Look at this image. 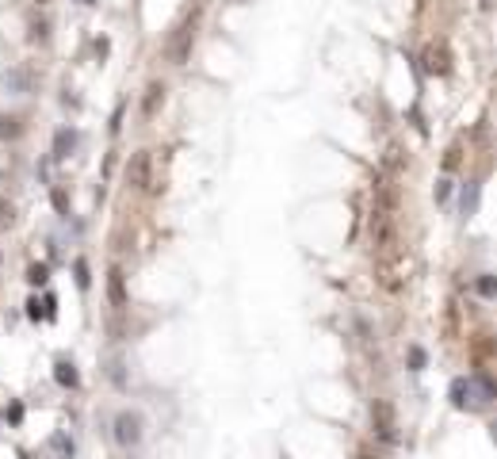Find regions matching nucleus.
<instances>
[{"label": "nucleus", "instance_id": "19", "mask_svg": "<svg viewBox=\"0 0 497 459\" xmlns=\"http://www.w3.org/2000/svg\"><path fill=\"white\" fill-rule=\"evenodd\" d=\"M35 4H39V8H42V4H50V0H35Z\"/></svg>", "mask_w": 497, "mask_h": 459}, {"label": "nucleus", "instance_id": "17", "mask_svg": "<svg viewBox=\"0 0 497 459\" xmlns=\"http://www.w3.org/2000/svg\"><path fill=\"white\" fill-rule=\"evenodd\" d=\"M478 291H482V295H493V279L482 276V279H478Z\"/></svg>", "mask_w": 497, "mask_h": 459}, {"label": "nucleus", "instance_id": "16", "mask_svg": "<svg viewBox=\"0 0 497 459\" xmlns=\"http://www.w3.org/2000/svg\"><path fill=\"white\" fill-rule=\"evenodd\" d=\"M77 284L88 287V265H84V260H77Z\"/></svg>", "mask_w": 497, "mask_h": 459}, {"label": "nucleus", "instance_id": "20", "mask_svg": "<svg viewBox=\"0 0 497 459\" xmlns=\"http://www.w3.org/2000/svg\"><path fill=\"white\" fill-rule=\"evenodd\" d=\"M81 4H92V0H81Z\"/></svg>", "mask_w": 497, "mask_h": 459}, {"label": "nucleus", "instance_id": "8", "mask_svg": "<svg viewBox=\"0 0 497 459\" xmlns=\"http://www.w3.org/2000/svg\"><path fill=\"white\" fill-rule=\"evenodd\" d=\"M27 39H31L35 46H46V42H50V23H46L42 16H35L31 27H27Z\"/></svg>", "mask_w": 497, "mask_h": 459}, {"label": "nucleus", "instance_id": "5", "mask_svg": "<svg viewBox=\"0 0 497 459\" xmlns=\"http://www.w3.org/2000/svg\"><path fill=\"white\" fill-rule=\"evenodd\" d=\"M107 303L115 306V310H127V303H130V298H127V276H123V268H119V265L107 272Z\"/></svg>", "mask_w": 497, "mask_h": 459}, {"label": "nucleus", "instance_id": "15", "mask_svg": "<svg viewBox=\"0 0 497 459\" xmlns=\"http://www.w3.org/2000/svg\"><path fill=\"white\" fill-rule=\"evenodd\" d=\"M54 207H58L62 214H69V199H65V192H54Z\"/></svg>", "mask_w": 497, "mask_h": 459}, {"label": "nucleus", "instance_id": "21", "mask_svg": "<svg viewBox=\"0 0 497 459\" xmlns=\"http://www.w3.org/2000/svg\"><path fill=\"white\" fill-rule=\"evenodd\" d=\"M0 265H4V257H0Z\"/></svg>", "mask_w": 497, "mask_h": 459}, {"label": "nucleus", "instance_id": "9", "mask_svg": "<svg viewBox=\"0 0 497 459\" xmlns=\"http://www.w3.org/2000/svg\"><path fill=\"white\" fill-rule=\"evenodd\" d=\"M73 146H77V134H73V130H58V138H54V157H69Z\"/></svg>", "mask_w": 497, "mask_h": 459}, {"label": "nucleus", "instance_id": "18", "mask_svg": "<svg viewBox=\"0 0 497 459\" xmlns=\"http://www.w3.org/2000/svg\"><path fill=\"white\" fill-rule=\"evenodd\" d=\"M27 314H31L35 322H39V318H42V310H39V298H31V303H27Z\"/></svg>", "mask_w": 497, "mask_h": 459}, {"label": "nucleus", "instance_id": "14", "mask_svg": "<svg viewBox=\"0 0 497 459\" xmlns=\"http://www.w3.org/2000/svg\"><path fill=\"white\" fill-rule=\"evenodd\" d=\"M46 276H50V268H46V265H31V268H27V284H35V287H42Z\"/></svg>", "mask_w": 497, "mask_h": 459}, {"label": "nucleus", "instance_id": "2", "mask_svg": "<svg viewBox=\"0 0 497 459\" xmlns=\"http://www.w3.org/2000/svg\"><path fill=\"white\" fill-rule=\"evenodd\" d=\"M421 69L428 77H448L452 73V50H448V42H428L425 54H421Z\"/></svg>", "mask_w": 497, "mask_h": 459}, {"label": "nucleus", "instance_id": "1", "mask_svg": "<svg viewBox=\"0 0 497 459\" xmlns=\"http://www.w3.org/2000/svg\"><path fill=\"white\" fill-rule=\"evenodd\" d=\"M371 429L382 444H398V414L387 398H375L371 402Z\"/></svg>", "mask_w": 497, "mask_h": 459}, {"label": "nucleus", "instance_id": "11", "mask_svg": "<svg viewBox=\"0 0 497 459\" xmlns=\"http://www.w3.org/2000/svg\"><path fill=\"white\" fill-rule=\"evenodd\" d=\"M20 115H0V138H20Z\"/></svg>", "mask_w": 497, "mask_h": 459}, {"label": "nucleus", "instance_id": "4", "mask_svg": "<svg viewBox=\"0 0 497 459\" xmlns=\"http://www.w3.org/2000/svg\"><path fill=\"white\" fill-rule=\"evenodd\" d=\"M115 440L123 448H134L138 440H142V417L130 414V409H123V414L115 417Z\"/></svg>", "mask_w": 497, "mask_h": 459}, {"label": "nucleus", "instance_id": "10", "mask_svg": "<svg viewBox=\"0 0 497 459\" xmlns=\"http://www.w3.org/2000/svg\"><path fill=\"white\" fill-rule=\"evenodd\" d=\"M54 379H58L62 387H77V368H73L69 360H58V368H54Z\"/></svg>", "mask_w": 497, "mask_h": 459}, {"label": "nucleus", "instance_id": "7", "mask_svg": "<svg viewBox=\"0 0 497 459\" xmlns=\"http://www.w3.org/2000/svg\"><path fill=\"white\" fill-rule=\"evenodd\" d=\"M161 104H165V84H161V81H149V88H146V104H142L146 119H153L157 111H161Z\"/></svg>", "mask_w": 497, "mask_h": 459}, {"label": "nucleus", "instance_id": "6", "mask_svg": "<svg viewBox=\"0 0 497 459\" xmlns=\"http://www.w3.org/2000/svg\"><path fill=\"white\" fill-rule=\"evenodd\" d=\"M192 42H195V20H187L173 39V65H187V54H192Z\"/></svg>", "mask_w": 497, "mask_h": 459}, {"label": "nucleus", "instance_id": "13", "mask_svg": "<svg viewBox=\"0 0 497 459\" xmlns=\"http://www.w3.org/2000/svg\"><path fill=\"white\" fill-rule=\"evenodd\" d=\"M16 222V207H12V199H4L0 195V230H8Z\"/></svg>", "mask_w": 497, "mask_h": 459}, {"label": "nucleus", "instance_id": "12", "mask_svg": "<svg viewBox=\"0 0 497 459\" xmlns=\"http://www.w3.org/2000/svg\"><path fill=\"white\" fill-rule=\"evenodd\" d=\"M467 398H471V383H467V379H455V383H452V402H455L459 409H463V406H467Z\"/></svg>", "mask_w": 497, "mask_h": 459}, {"label": "nucleus", "instance_id": "3", "mask_svg": "<svg viewBox=\"0 0 497 459\" xmlns=\"http://www.w3.org/2000/svg\"><path fill=\"white\" fill-rule=\"evenodd\" d=\"M149 173H153V149H138L127 165V184L134 192H149Z\"/></svg>", "mask_w": 497, "mask_h": 459}]
</instances>
